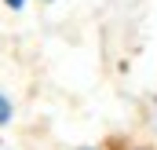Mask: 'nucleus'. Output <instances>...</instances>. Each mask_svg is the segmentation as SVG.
<instances>
[{
	"mask_svg": "<svg viewBox=\"0 0 157 150\" xmlns=\"http://www.w3.org/2000/svg\"><path fill=\"white\" fill-rule=\"evenodd\" d=\"M7 4H11V7H22V0H7Z\"/></svg>",
	"mask_w": 157,
	"mask_h": 150,
	"instance_id": "f03ea898",
	"label": "nucleus"
},
{
	"mask_svg": "<svg viewBox=\"0 0 157 150\" xmlns=\"http://www.w3.org/2000/svg\"><path fill=\"white\" fill-rule=\"evenodd\" d=\"M7 117H11V103H7V99H4V95H0V124H4V121H7Z\"/></svg>",
	"mask_w": 157,
	"mask_h": 150,
	"instance_id": "f257e3e1",
	"label": "nucleus"
}]
</instances>
